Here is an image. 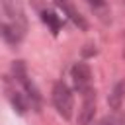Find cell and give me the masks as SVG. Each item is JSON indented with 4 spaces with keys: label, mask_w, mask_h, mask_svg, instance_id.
Returning a JSON list of instances; mask_svg holds the SVG:
<instances>
[{
    "label": "cell",
    "mask_w": 125,
    "mask_h": 125,
    "mask_svg": "<svg viewBox=\"0 0 125 125\" xmlns=\"http://www.w3.org/2000/svg\"><path fill=\"white\" fill-rule=\"evenodd\" d=\"M57 2H59V6H61V8H62V10H64L70 18H72V21H74L76 25H80L82 29H86V21H84V18H82V16L74 10V6H72V4H68L66 0H57Z\"/></svg>",
    "instance_id": "6"
},
{
    "label": "cell",
    "mask_w": 125,
    "mask_h": 125,
    "mask_svg": "<svg viewBox=\"0 0 125 125\" xmlns=\"http://www.w3.org/2000/svg\"><path fill=\"white\" fill-rule=\"evenodd\" d=\"M123 96H125V82H117L107 98V104L111 109H119L121 107V102H123Z\"/></svg>",
    "instance_id": "5"
},
{
    "label": "cell",
    "mask_w": 125,
    "mask_h": 125,
    "mask_svg": "<svg viewBox=\"0 0 125 125\" xmlns=\"http://www.w3.org/2000/svg\"><path fill=\"white\" fill-rule=\"evenodd\" d=\"M53 104L64 119L72 117V105H74L72 104V92L64 82H57L53 86Z\"/></svg>",
    "instance_id": "1"
},
{
    "label": "cell",
    "mask_w": 125,
    "mask_h": 125,
    "mask_svg": "<svg viewBox=\"0 0 125 125\" xmlns=\"http://www.w3.org/2000/svg\"><path fill=\"white\" fill-rule=\"evenodd\" d=\"M0 35L10 45H16L21 41V29L16 23H0Z\"/></svg>",
    "instance_id": "4"
},
{
    "label": "cell",
    "mask_w": 125,
    "mask_h": 125,
    "mask_svg": "<svg viewBox=\"0 0 125 125\" xmlns=\"http://www.w3.org/2000/svg\"><path fill=\"white\" fill-rule=\"evenodd\" d=\"M12 105H14V109H16L20 115H23V113L27 111V102H25V98H23L20 92H14V94H12Z\"/></svg>",
    "instance_id": "8"
},
{
    "label": "cell",
    "mask_w": 125,
    "mask_h": 125,
    "mask_svg": "<svg viewBox=\"0 0 125 125\" xmlns=\"http://www.w3.org/2000/svg\"><path fill=\"white\" fill-rule=\"evenodd\" d=\"M70 76H72L74 88H76L78 92H84L86 88H90L92 72H90V66H88L86 62H76V64L70 68Z\"/></svg>",
    "instance_id": "3"
},
{
    "label": "cell",
    "mask_w": 125,
    "mask_h": 125,
    "mask_svg": "<svg viewBox=\"0 0 125 125\" xmlns=\"http://www.w3.org/2000/svg\"><path fill=\"white\" fill-rule=\"evenodd\" d=\"M94 125H121V119L119 117H115V115H105V117H102L98 123H94Z\"/></svg>",
    "instance_id": "9"
},
{
    "label": "cell",
    "mask_w": 125,
    "mask_h": 125,
    "mask_svg": "<svg viewBox=\"0 0 125 125\" xmlns=\"http://www.w3.org/2000/svg\"><path fill=\"white\" fill-rule=\"evenodd\" d=\"M82 53H84V57H88V55H96V49H84Z\"/></svg>",
    "instance_id": "11"
},
{
    "label": "cell",
    "mask_w": 125,
    "mask_h": 125,
    "mask_svg": "<svg viewBox=\"0 0 125 125\" xmlns=\"http://www.w3.org/2000/svg\"><path fill=\"white\" fill-rule=\"evenodd\" d=\"M88 4H92V6H104L105 0H88Z\"/></svg>",
    "instance_id": "10"
},
{
    "label": "cell",
    "mask_w": 125,
    "mask_h": 125,
    "mask_svg": "<svg viewBox=\"0 0 125 125\" xmlns=\"http://www.w3.org/2000/svg\"><path fill=\"white\" fill-rule=\"evenodd\" d=\"M41 20H43L45 23H49V27H51L53 33H59V29H61V20H59V16H57L55 12H43V14H41Z\"/></svg>",
    "instance_id": "7"
},
{
    "label": "cell",
    "mask_w": 125,
    "mask_h": 125,
    "mask_svg": "<svg viewBox=\"0 0 125 125\" xmlns=\"http://www.w3.org/2000/svg\"><path fill=\"white\" fill-rule=\"evenodd\" d=\"M84 102L82 107L78 109V123L80 125H90L94 121V113H96V92L92 88H86L82 92Z\"/></svg>",
    "instance_id": "2"
}]
</instances>
